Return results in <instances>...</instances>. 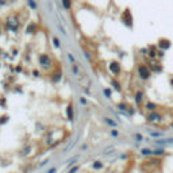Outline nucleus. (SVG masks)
I'll list each match as a JSON object with an SVG mask.
<instances>
[{"instance_id": "1", "label": "nucleus", "mask_w": 173, "mask_h": 173, "mask_svg": "<svg viewBox=\"0 0 173 173\" xmlns=\"http://www.w3.org/2000/svg\"><path fill=\"white\" fill-rule=\"evenodd\" d=\"M138 74H139V77H141L142 80H148L151 76L150 68L145 64H139V66H138Z\"/></svg>"}, {"instance_id": "2", "label": "nucleus", "mask_w": 173, "mask_h": 173, "mask_svg": "<svg viewBox=\"0 0 173 173\" xmlns=\"http://www.w3.org/2000/svg\"><path fill=\"white\" fill-rule=\"evenodd\" d=\"M146 120H148V122H151V123H157V122H161V120H162V116H161L157 111H150V114H148V116H146Z\"/></svg>"}, {"instance_id": "3", "label": "nucleus", "mask_w": 173, "mask_h": 173, "mask_svg": "<svg viewBox=\"0 0 173 173\" xmlns=\"http://www.w3.org/2000/svg\"><path fill=\"white\" fill-rule=\"evenodd\" d=\"M122 20L127 27H133V15L130 12V10H126L125 12L122 14Z\"/></svg>"}, {"instance_id": "4", "label": "nucleus", "mask_w": 173, "mask_h": 173, "mask_svg": "<svg viewBox=\"0 0 173 173\" xmlns=\"http://www.w3.org/2000/svg\"><path fill=\"white\" fill-rule=\"evenodd\" d=\"M170 45H172V43H170V41H169V39H167V38H161L160 41H158V43H157L158 48H160L161 50H164V51L167 50V49H169Z\"/></svg>"}, {"instance_id": "5", "label": "nucleus", "mask_w": 173, "mask_h": 173, "mask_svg": "<svg viewBox=\"0 0 173 173\" xmlns=\"http://www.w3.org/2000/svg\"><path fill=\"white\" fill-rule=\"evenodd\" d=\"M18 25H19V23H18V20H16L15 18H10V19H8V27H10L12 31H15V30L18 29Z\"/></svg>"}, {"instance_id": "6", "label": "nucleus", "mask_w": 173, "mask_h": 173, "mask_svg": "<svg viewBox=\"0 0 173 173\" xmlns=\"http://www.w3.org/2000/svg\"><path fill=\"white\" fill-rule=\"evenodd\" d=\"M110 71H111L114 74H119V72H120V66H119L118 62H112V64L110 65Z\"/></svg>"}, {"instance_id": "7", "label": "nucleus", "mask_w": 173, "mask_h": 173, "mask_svg": "<svg viewBox=\"0 0 173 173\" xmlns=\"http://www.w3.org/2000/svg\"><path fill=\"white\" fill-rule=\"evenodd\" d=\"M39 62H41L42 66H43V65H45V66H49V65H50V58H49L46 54H43V56H41V58H39Z\"/></svg>"}, {"instance_id": "8", "label": "nucleus", "mask_w": 173, "mask_h": 173, "mask_svg": "<svg viewBox=\"0 0 173 173\" xmlns=\"http://www.w3.org/2000/svg\"><path fill=\"white\" fill-rule=\"evenodd\" d=\"M142 100H143V92L138 91V92L135 93V103H137V104H141Z\"/></svg>"}, {"instance_id": "9", "label": "nucleus", "mask_w": 173, "mask_h": 173, "mask_svg": "<svg viewBox=\"0 0 173 173\" xmlns=\"http://www.w3.org/2000/svg\"><path fill=\"white\" fill-rule=\"evenodd\" d=\"M156 108H157V104L156 103H146V110H149V111H156Z\"/></svg>"}, {"instance_id": "10", "label": "nucleus", "mask_w": 173, "mask_h": 173, "mask_svg": "<svg viewBox=\"0 0 173 173\" xmlns=\"http://www.w3.org/2000/svg\"><path fill=\"white\" fill-rule=\"evenodd\" d=\"M164 154H165L164 149H156V150L151 151V156H164Z\"/></svg>"}, {"instance_id": "11", "label": "nucleus", "mask_w": 173, "mask_h": 173, "mask_svg": "<svg viewBox=\"0 0 173 173\" xmlns=\"http://www.w3.org/2000/svg\"><path fill=\"white\" fill-rule=\"evenodd\" d=\"M151 151L153 150H150V149H142L141 153L143 154V156H151Z\"/></svg>"}, {"instance_id": "12", "label": "nucleus", "mask_w": 173, "mask_h": 173, "mask_svg": "<svg viewBox=\"0 0 173 173\" xmlns=\"http://www.w3.org/2000/svg\"><path fill=\"white\" fill-rule=\"evenodd\" d=\"M62 4L65 8H71V0H62Z\"/></svg>"}, {"instance_id": "13", "label": "nucleus", "mask_w": 173, "mask_h": 173, "mask_svg": "<svg viewBox=\"0 0 173 173\" xmlns=\"http://www.w3.org/2000/svg\"><path fill=\"white\" fill-rule=\"evenodd\" d=\"M112 85H114V86H115V89H120V85H119V84L118 83H116V81H112Z\"/></svg>"}, {"instance_id": "14", "label": "nucleus", "mask_w": 173, "mask_h": 173, "mask_svg": "<svg viewBox=\"0 0 173 173\" xmlns=\"http://www.w3.org/2000/svg\"><path fill=\"white\" fill-rule=\"evenodd\" d=\"M150 135H151V137H161V135H162V134H161V133H150Z\"/></svg>"}, {"instance_id": "15", "label": "nucleus", "mask_w": 173, "mask_h": 173, "mask_svg": "<svg viewBox=\"0 0 173 173\" xmlns=\"http://www.w3.org/2000/svg\"><path fill=\"white\" fill-rule=\"evenodd\" d=\"M106 122H107V123H110V125H111V126H115V125H116V123H115V122H112V120H110V119H108V118H107V119H106Z\"/></svg>"}, {"instance_id": "16", "label": "nucleus", "mask_w": 173, "mask_h": 173, "mask_svg": "<svg viewBox=\"0 0 173 173\" xmlns=\"http://www.w3.org/2000/svg\"><path fill=\"white\" fill-rule=\"evenodd\" d=\"M68 114H69V118L72 119V107H69V108H68Z\"/></svg>"}, {"instance_id": "17", "label": "nucleus", "mask_w": 173, "mask_h": 173, "mask_svg": "<svg viewBox=\"0 0 173 173\" xmlns=\"http://www.w3.org/2000/svg\"><path fill=\"white\" fill-rule=\"evenodd\" d=\"M53 42H54V45H56V46H60V43H58V39H57V38L53 39Z\"/></svg>"}, {"instance_id": "18", "label": "nucleus", "mask_w": 173, "mask_h": 173, "mask_svg": "<svg viewBox=\"0 0 173 173\" xmlns=\"http://www.w3.org/2000/svg\"><path fill=\"white\" fill-rule=\"evenodd\" d=\"M135 138H137L138 141H142V137H141V135H139V134H137V135H135Z\"/></svg>"}, {"instance_id": "19", "label": "nucleus", "mask_w": 173, "mask_h": 173, "mask_svg": "<svg viewBox=\"0 0 173 173\" xmlns=\"http://www.w3.org/2000/svg\"><path fill=\"white\" fill-rule=\"evenodd\" d=\"M93 167H95V168H100V167H102V164H95Z\"/></svg>"}, {"instance_id": "20", "label": "nucleus", "mask_w": 173, "mask_h": 173, "mask_svg": "<svg viewBox=\"0 0 173 173\" xmlns=\"http://www.w3.org/2000/svg\"><path fill=\"white\" fill-rule=\"evenodd\" d=\"M170 85L173 86V77H172V79H170Z\"/></svg>"}, {"instance_id": "21", "label": "nucleus", "mask_w": 173, "mask_h": 173, "mask_svg": "<svg viewBox=\"0 0 173 173\" xmlns=\"http://www.w3.org/2000/svg\"><path fill=\"white\" fill-rule=\"evenodd\" d=\"M0 32H1V27H0Z\"/></svg>"}, {"instance_id": "22", "label": "nucleus", "mask_w": 173, "mask_h": 173, "mask_svg": "<svg viewBox=\"0 0 173 173\" xmlns=\"http://www.w3.org/2000/svg\"><path fill=\"white\" fill-rule=\"evenodd\" d=\"M172 127H173V125H172Z\"/></svg>"}]
</instances>
